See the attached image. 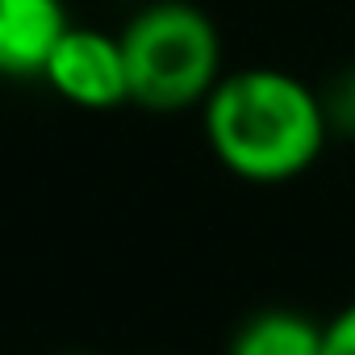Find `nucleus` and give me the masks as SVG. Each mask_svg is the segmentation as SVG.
Listing matches in <instances>:
<instances>
[{
    "label": "nucleus",
    "mask_w": 355,
    "mask_h": 355,
    "mask_svg": "<svg viewBox=\"0 0 355 355\" xmlns=\"http://www.w3.org/2000/svg\"><path fill=\"white\" fill-rule=\"evenodd\" d=\"M67 26L63 0H0V80H42Z\"/></svg>",
    "instance_id": "nucleus-4"
},
{
    "label": "nucleus",
    "mask_w": 355,
    "mask_h": 355,
    "mask_svg": "<svg viewBox=\"0 0 355 355\" xmlns=\"http://www.w3.org/2000/svg\"><path fill=\"white\" fill-rule=\"evenodd\" d=\"M67 355H80V351H67Z\"/></svg>",
    "instance_id": "nucleus-8"
},
{
    "label": "nucleus",
    "mask_w": 355,
    "mask_h": 355,
    "mask_svg": "<svg viewBox=\"0 0 355 355\" xmlns=\"http://www.w3.org/2000/svg\"><path fill=\"white\" fill-rule=\"evenodd\" d=\"M226 355H326V322L288 305H272L234 330Z\"/></svg>",
    "instance_id": "nucleus-5"
},
{
    "label": "nucleus",
    "mask_w": 355,
    "mask_h": 355,
    "mask_svg": "<svg viewBox=\"0 0 355 355\" xmlns=\"http://www.w3.org/2000/svg\"><path fill=\"white\" fill-rule=\"evenodd\" d=\"M201 125L214 159L263 189L301 180L330 142L318 84L268 63L226 71L201 105Z\"/></svg>",
    "instance_id": "nucleus-1"
},
{
    "label": "nucleus",
    "mask_w": 355,
    "mask_h": 355,
    "mask_svg": "<svg viewBox=\"0 0 355 355\" xmlns=\"http://www.w3.org/2000/svg\"><path fill=\"white\" fill-rule=\"evenodd\" d=\"M318 96H322V113H326L330 138L355 142V59L343 63V67H334L318 84Z\"/></svg>",
    "instance_id": "nucleus-6"
},
{
    "label": "nucleus",
    "mask_w": 355,
    "mask_h": 355,
    "mask_svg": "<svg viewBox=\"0 0 355 355\" xmlns=\"http://www.w3.org/2000/svg\"><path fill=\"white\" fill-rule=\"evenodd\" d=\"M130 105L150 113L201 109L226 76L214 17L189 0H150L121 30Z\"/></svg>",
    "instance_id": "nucleus-2"
},
{
    "label": "nucleus",
    "mask_w": 355,
    "mask_h": 355,
    "mask_svg": "<svg viewBox=\"0 0 355 355\" xmlns=\"http://www.w3.org/2000/svg\"><path fill=\"white\" fill-rule=\"evenodd\" d=\"M42 80L71 101L76 109H117L130 105V76H125V55H121V34H105L92 26H67L59 38Z\"/></svg>",
    "instance_id": "nucleus-3"
},
{
    "label": "nucleus",
    "mask_w": 355,
    "mask_h": 355,
    "mask_svg": "<svg viewBox=\"0 0 355 355\" xmlns=\"http://www.w3.org/2000/svg\"><path fill=\"white\" fill-rule=\"evenodd\" d=\"M326 355H355V301L326 322Z\"/></svg>",
    "instance_id": "nucleus-7"
}]
</instances>
